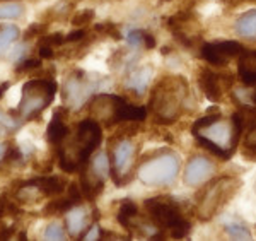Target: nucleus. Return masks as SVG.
Masks as SVG:
<instances>
[{"label": "nucleus", "mask_w": 256, "mask_h": 241, "mask_svg": "<svg viewBox=\"0 0 256 241\" xmlns=\"http://www.w3.org/2000/svg\"><path fill=\"white\" fill-rule=\"evenodd\" d=\"M224 229H226L227 234L232 236V238H238V239H251L250 229H248V227L242 222L234 221V219H230V221H224Z\"/></svg>", "instance_id": "nucleus-22"}, {"label": "nucleus", "mask_w": 256, "mask_h": 241, "mask_svg": "<svg viewBox=\"0 0 256 241\" xmlns=\"http://www.w3.org/2000/svg\"><path fill=\"white\" fill-rule=\"evenodd\" d=\"M4 156H6V147H4V145L0 144V161H2Z\"/></svg>", "instance_id": "nucleus-39"}, {"label": "nucleus", "mask_w": 256, "mask_h": 241, "mask_svg": "<svg viewBox=\"0 0 256 241\" xmlns=\"http://www.w3.org/2000/svg\"><path fill=\"white\" fill-rule=\"evenodd\" d=\"M10 87V82H4L2 86H0V99H2V96H4V93H6L7 89Z\"/></svg>", "instance_id": "nucleus-38"}, {"label": "nucleus", "mask_w": 256, "mask_h": 241, "mask_svg": "<svg viewBox=\"0 0 256 241\" xmlns=\"http://www.w3.org/2000/svg\"><path fill=\"white\" fill-rule=\"evenodd\" d=\"M90 171L92 176L99 181H104L110 174V159L106 152H98L92 157V164H90Z\"/></svg>", "instance_id": "nucleus-21"}, {"label": "nucleus", "mask_w": 256, "mask_h": 241, "mask_svg": "<svg viewBox=\"0 0 256 241\" xmlns=\"http://www.w3.org/2000/svg\"><path fill=\"white\" fill-rule=\"evenodd\" d=\"M198 84L200 89L204 91V94L210 101L217 103L222 96V86H220V77L216 72L208 69H200L198 72Z\"/></svg>", "instance_id": "nucleus-14"}, {"label": "nucleus", "mask_w": 256, "mask_h": 241, "mask_svg": "<svg viewBox=\"0 0 256 241\" xmlns=\"http://www.w3.org/2000/svg\"><path fill=\"white\" fill-rule=\"evenodd\" d=\"M88 219H89V210L86 207L74 205L72 209H68L65 212V226H67V231L70 236H80L82 231L88 227Z\"/></svg>", "instance_id": "nucleus-13"}, {"label": "nucleus", "mask_w": 256, "mask_h": 241, "mask_svg": "<svg viewBox=\"0 0 256 241\" xmlns=\"http://www.w3.org/2000/svg\"><path fill=\"white\" fill-rule=\"evenodd\" d=\"M214 174V164L212 161L204 156H195L188 161L186 169H184L183 180L188 186H196L204 181H207Z\"/></svg>", "instance_id": "nucleus-11"}, {"label": "nucleus", "mask_w": 256, "mask_h": 241, "mask_svg": "<svg viewBox=\"0 0 256 241\" xmlns=\"http://www.w3.org/2000/svg\"><path fill=\"white\" fill-rule=\"evenodd\" d=\"M246 48L238 41H216V43H204L200 47V55L205 62L217 67H226L229 60L239 58Z\"/></svg>", "instance_id": "nucleus-7"}, {"label": "nucleus", "mask_w": 256, "mask_h": 241, "mask_svg": "<svg viewBox=\"0 0 256 241\" xmlns=\"http://www.w3.org/2000/svg\"><path fill=\"white\" fill-rule=\"evenodd\" d=\"M18 127H19V123L16 122L12 116L0 111V128H4V130H9V132H16V130H18Z\"/></svg>", "instance_id": "nucleus-29"}, {"label": "nucleus", "mask_w": 256, "mask_h": 241, "mask_svg": "<svg viewBox=\"0 0 256 241\" xmlns=\"http://www.w3.org/2000/svg\"><path fill=\"white\" fill-rule=\"evenodd\" d=\"M236 33L246 40H256V9H251L239 16L236 21Z\"/></svg>", "instance_id": "nucleus-18"}, {"label": "nucleus", "mask_w": 256, "mask_h": 241, "mask_svg": "<svg viewBox=\"0 0 256 241\" xmlns=\"http://www.w3.org/2000/svg\"><path fill=\"white\" fill-rule=\"evenodd\" d=\"M9 58L10 60H14L16 64H18L19 60H22V55L26 53V45H18V47L14 48H9Z\"/></svg>", "instance_id": "nucleus-33"}, {"label": "nucleus", "mask_w": 256, "mask_h": 241, "mask_svg": "<svg viewBox=\"0 0 256 241\" xmlns=\"http://www.w3.org/2000/svg\"><path fill=\"white\" fill-rule=\"evenodd\" d=\"M135 154V145L130 140H122L113 151V180L116 186H125L123 185V178L128 173L134 161Z\"/></svg>", "instance_id": "nucleus-9"}, {"label": "nucleus", "mask_w": 256, "mask_h": 241, "mask_svg": "<svg viewBox=\"0 0 256 241\" xmlns=\"http://www.w3.org/2000/svg\"><path fill=\"white\" fill-rule=\"evenodd\" d=\"M56 93V82L53 79H32L20 91L19 115L26 120H34L44 108L50 106Z\"/></svg>", "instance_id": "nucleus-2"}, {"label": "nucleus", "mask_w": 256, "mask_h": 241, "mask_svg": "<svg viewBox=\"0 0 256 241\" xmlns=\"http://www.w3.org/2000/svg\"><path fill=\"white\" fill-rule=\"evenodd\" d=\"M239 185H241V181L229 176H224L220 180L210 183L202 193L204 198H200V219L212 217L229 200L230 195H234V192L239 188Z\"/></svg>", "instance_id": "nucleus-4"}, {"label": "nucleus", "mask_w": 256, "mask_h": 241, "mask_svg": "<svg viewBox=\"0 0 256 241\" xmlns=\"http://www.w3.org/2000/svg\"><path fill=\"white\" fill-rule=\"evenodd\" d=\"M220 118V113H216V115H207V116H204V118H200V120H196L195 123H193V127H192V134H195V132L198 130H202L204 127H207L210 125V123H214L216 120Z\"/></svg>", "instance_id": "nucleus-28"}, {"label": "nucleus", "mask_w": 256, "mask_h": 241, "mask_svg": "<svg viewBox=\"0 0 256 241\" xmlns=\"http://www.w3.org/2000/svg\"><path fill=\"white\" fill-rule=\"evenodd\" d=\"M94 87H96V84L86 82V72L76 70V72L72 74V77L67 81V84H65L64 101L72 108H80L88 101V98L90 94H92Z\"/></svg>", "instance_id": "nucleus-8"}, {"label": "nucleus", "mask_w": 256, "mask_h": 241, "mask_svg": "<svg viewBox=\"0 0 256 241\" xmlns=\"http://www.w3.org/2000/svg\"><path fill=\"white\" fill-rule=\"evenodd\" d=\"M19 36H20V31L14 24H7V26L0 28V57L9 52V48L18 41Z\"/></svg>", "instance_id": "nucleus-20"}, {"label": "nucleus", "mask_w": 256, "mask_h": 241, "mask_svg": "<svg viewBox=\"0 0 256 241\" xmlns=\"http://www.w3.org/2000/svg\"><path fill=\"white\" fill-rule=\"evenodd\" d=\"M65 231L58 222H50L44 229V239H64Z\"/></svg>", "instance_id": "nucleus-25"}, {"label": "nucleus", "mask_w": 256, "mask_h": 241, "mask_svg": "<svg viewBox=\"0 0 256 241\" xmlns=\"http://www.w3.org/2000/svg\"><path fill=\"white\" fill-rule=\"evenodd\" d=\"M138 217V209L132 200H123L122 205L118 209V222L122 224L123 227L132 231V226H134V219Z\"/></svg>", "instance_id": "nucleus-19"}, {"label": "nucleus", "mask_w": 256, "mask_h": 241, "mask_svg": "<svg viewBox=\"0 0 256 241\" xmlns=\"http://www.w3.org/2000/svg\"><path fill=\"white\" fill-rule=\"evenodd\" d=\"M38 52H40V58H46V60H50V58L55 57V53H53V47H50V45H46V43H41Z\"/></svg>", "instance_id": "nucleus-35"}, {"label": "nucleus", "mask_w": 256, "mask_h": 241, "mask_svg": "<svg viewBox=\"0 0 256 241\" xmlns=\"http://www.w3.org/2000/svg\"><path fill=\"white\" fill-rule=\"evenodd\" d=\"M64 41H65L64 35H62V33H55V35L44 36L41 43H46V45H50V47L55 48V47H60V45H64Z\"/></svg>", "instance_id": "nucleus-32"}, {"label": "nucleus", "mask_w": 256, "mask_h": 241, "mask_svg": "<svg viewBox=\"0 0 256 241\" xmlns=\"http://www.w3.org/2000/svg\"><path fill=\"white\" fill-rule=\"evenodd\" d=\"M99 236H101V231H99V226L98 224H94V226H90V229L86 232L84 236H82V238L84 239H98Z\"/></svg>", "instance_id": "nucleus-36"}, {"label": "nucleus", "mask_w": 256, "mask_h": 241, "mask_svg": "<svg viewBox=\"0 0 256 241\" xmlns=\"http://www.w3.org/2000/svg\"><path fill=\"white\" fill-rule=\"evenodd\" d=\"M195 139H196V142H198V145H200V147L207 149L208 152H212L214 156L220 157L222 161H227V159H230V157H232V154H230V152H227V151H224V149H220L218 145L214 144L212 140H208L207 137L196 134V135H195Z\"/></svg>", "instance_id": "nucleus-23"}, {"label": "nucleus", "mask_w": 256, "mask_h": 241, "mask_svg": "<svg viewBox=\"0 0 256 241\" xmlns=\"http://www.w3.org/2000/svg\"><path fill=\"white\" fill-rule=\"evenodd\" d=\"M94 19V11H82L79 12V14H76L74 16V19H72V23L76 24V26H82V24H88L89 21H92Z\"/></svg>", "instance_id": "nucleus-30"}, {"label": "nucleus", "mask_w": 256, "mask_h": 241, "mask_svg": "<svg viewBox=\"0 0 256 241\" xmlns=\"http://www.w3.org/2000/svg\"><path fill=\"white\" fill-rule=\"evenodd\" d=\"M144 47H146L147 50L156 48V38L150 35V33H147V31H146V36H144Z\"/></svg>", "instance_id": "nucleus-37"}, {"label": "nucleus", "mask_w": 256, "mask_h": 241, "mask_svg": "<svg viewBox=\"0 0 256 241\" xmlns=\"http://www.w3.org/2000/svg\"><path fill=\"white\" fill-rule=\"evenodd\" d=\"M20 186L40 190L41 195H44V197H58V195L65 190V183L58 176L32 178V180H28V181H24V183H20Z\"/></svg>", "instance_id": "nucleus-12"}, {"label": "nucleus", "mask_w": 256, "mask_h": 241, "mask_svg": "<svg viewBox=\"0 0 256 241\" xmlns=\"http://www.w3.org/2000/svg\"><path fill=\"white\" fill-rule=\"evenodd\" d=\"M96 31H101V33H104V35H111L114 40H122V35H120V31L116 29V26H114V24H111V23L98 24Z\"/></svg>", "instance_id": "nucleus-31"}, {"label": "nucleus", "mask_w": 256, "mask_h": 241, "mask_svg": "<svg viewBox=\"0 0 256 241\" xmlns=\"http://www.w3.org/2000/svg\"><path fill=\"white\" fill-rule=\"evenodd\" d=\"M68 127L67 123L64 122V116H60L58 110H55V115H53V120L50 122L48 125V130H46V139L50 144L53 145H60L67 139L68 135Z\"/></svg>", "instance_id": "nucleus-16"}, {"label": "nucleus", "mask_w": 256, "mask_h": 241, "mask_svg": "<svg viewBox=\"0 0 256 241\" xmlns=\"http://www.w3.org/2000/svg\"><path fill=\"white\" fill-rule=\"evenodd\" d=\"M146 209L152 222L160 229H169L174 239L186 238L192 231V224L183 217L180 207L168 197H152L146 200Z\"/></svg>", "instance_id": "nucleus-1"}, {"label": "nucleus", "mask_w": 256, "mask_h": 241, "mask_svg": "<svg viewBox=\"0 0 256 241\" xmlns=\"http://www.w3.org/2000/svg\"><path fill=\"white\" fill-rule=\"evenodd\" d=\"M144 36H146V31H142V29H132V31L126 33V41L132 48H138L144 47Z\"/></svg>", "instance_id": "nucleus-26"}, {"label": "nucleus", "mask_w": 256, "mask_h": 241, "mask_svg": "<svg viewBox=\"0 0 256 241\" xmlns=\"http://www.w3.org/2000/svg\"><path fill=\"white\" fill-rule=\"evenodd\" d=\"M150 106L154 108L158 122L169 125V123L176 122L178 115H180L181 98L178 91H174V87L158 86L152 93Z\"/></svg>", "instance_id": "nucleus-6"}, {"label": "nucleus", "mask_w": 256, "mask_h": 241, "mask_svg": "<svg viewBox=\"0 0 256 241\" xmlns=\"http://www.w3.org/2000/svg\"><path fill=\"white\" fill-rule=\"evenodd\" d=\"M41 67V58H30V60H19L16 64V70L18 72H28V70H32V69H38Z\"/></svg>", "instance_id": "nucleus-27"}, {"label": "nucleus", "mask_w": 256, "mask_h": 241, "mask_svg": "<svg viewBox=\"0 0 256 241\" xmlns=\"http://www.w3.org/2000/svg\"><path fill=\"white\" fill-rule=\"evenodd\" d=\"M86 35H88L86 29H77V31L68 33V35L65 36V41H70V43H72V41H80L86 38Z\"/></svg>", "instance_id": "nucleus-34"}, {"label": "nucleus", "mask_w": 256, "mask_h": 241, "mask_svg": "<svg viewBox=\"0 0 256 241\" xmlns=\"http://www.w3.org/2000/svg\"><path fill=\"white\" fill-rule=\"evenodd\" d=\"M150 76H152V67H142V69L135 70V72H132L130 76H128L125 86L140 96V94L146 93L148 82H150Z\"/></svg>", "instance_id": "nucleus-17"}, {"label": "nucleus", "mask_w": 256, "mask_h": 241, "mask_svg": "<svg viewBox=\"0 0 256 241\" xmlns=\"http://www.w3.org/2000/svg\"><path fill=\"white\" fill-rule=\"evenodd\" d=\"M147 118V110L144 106H135L126 99L113 96V110H111L110 123L122 122H144Z\"/></svg>", "instance_id": "nucleus-10"}, {"label": "nucleus", "mask_w": 256, "mask_h": 241, "mask_svg": "<svg viewBox=\"0 0 256 241\" xmlns=\"http://www.w3.org/2000/svg\"><path fill=\"white\" fill-rule=\"evenodd\" d=\"M102 140V128L101 125L92 118L82 120V122L77 125V135H76V159L79 166H86L89 161L90 154L99 147Z\"/></svg>", "instance_id": "nucleus-5"}, {"label": "nucleus", "mask_w": 256, "mask_h": 241, "mask_svg": "<svg viewBox=\"0 0 256 241\" xmlns=\"http://www.w3.org/2000/svg\"><path fill=\"white\" fill-rule=\"evenodd\" d=\"M238 72L244 86L256 84V52H246L239 57Z\"/></svg>", "instance_id": "nucleus-15"}, {"label": "nucleus", "mask_w": 256, "mask_h": 241, "mask_svg": "<svg viewBox=\"0 0 256 241\" xmlns=\"http://www.w3.org/2000/svg\"><path fill=\"white\" fill-rule=\"evenodd\" d=\"M178 171L180 159L174 152H160L138 166L137 176L147 186H168L174 183Z\"/></svg>", "instance_id": "nucleus-3"}, {"label": "nucleus", "mask_w": 256, "mask_h": 241, "mask_svg": "<svg viewBox=\"0 0 256 241\" xmlns=\"http://www.w3.org/2000/svg\"><path fill=\"white\" fill-rule=\"evenodd\" d=\"M22 16V6L16 2L0 6V19H18Z\"/></svg>", "instance_id": "nucleus-24"}]
</instances>
